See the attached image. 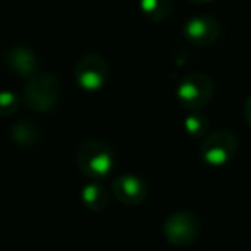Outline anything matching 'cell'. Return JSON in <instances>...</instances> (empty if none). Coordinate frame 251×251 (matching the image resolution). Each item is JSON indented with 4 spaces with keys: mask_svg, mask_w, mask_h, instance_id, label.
I'll return each mask as SVG.
<instances>
[{
    "mask_svg": "<svg viewBox=\"0 0 251 251\" xmlns=\"http://www.w3.org/2000/svg\"><path fill=\"white\" fill-rule=\"evenodd\" d=\"M24 102L29 109L48 113L56 108L60 100V82L50 72H36L29 77L23 91Z\"/></svg>",
    "mask_w": 251,
    "mask_h": 251,
    "instance_id": "obj_1",
    "label": "cell"
},
{
    "mask_svg": "<svg viewBox=\"0 0 251 251\" xmlns=\"http://www.w3.org/2000/svg\"><path fill=\"white\" fill-rule=\"evenodd\" d=\"M77 164L84 175L94 179L108 176L115 168V154L106 142L98 139L86 140L77 149Z\"/></svg>",
    "mask_w": 251,
    "mask_h": 251,
    "instance_id": "obj_2",
    "label": "cell"
},
{
    "mask_svg": "<svg viewBox=\"0 0 251 251\" xmlns=\"http://www.w3.org/2000/svg\"><path fill=\"white\" fill-rule=\"evenodd\" d=\"M214 80L205 72L195 70V72L186 74L179 80L176 98L183 108L193 111V109H200L205 104H208L214 98Z\"/></svg>",
    "mask_w": 251,
    "mask_h": 251,
    "instance_id": "obj_3",
    "label": "cell"
},
{
    "mask_svg": "<svg viewBox=\"0 0 251 251\" xmlns=\"http://www.w3.org/2000/svg\"><path fill=\"white\" fill-rule=\"evenodd\" d=\"M201 231L199 215L188 210L173 212L162 224V236L173 246H188L197 241Z\"/></svg>",
    "mask_w": 251,
    "mask_h": 251,
    "instance_id": "obj_4",
    "label": "cell"
},
{
    "mask_svg": "<svg viewBox=\"0 0 251 251\" xmlns=\"http://www.w3.org/2000/svg\"><path fill=\"white\" fill-rule=\"evenodd\" d=\"M238 152V139L229 130H215L208 133L200 146V155L208 166H224L232 161Z\"/></svg>",
    "mask_w": 251,
    "mask_h": 251,
    "instance_id": "obj_5",
    "label": "cell"
},
{
    "mask_svg": "<svg viewBox=\"0 0 251 251\" xmlns=\"http://www.w3.org/2000/svg\"><path fill=\"white\" fill-rule=\"evenodd\" d=\"M109 77V65L101 55H86L77 62L74 79L84 91H98Z\"/></svg>",
    "mask_w": 251,
    "mask_h": 251,
    "instance_id": "obj_6",
    "label": "cell"
},
{
    "mask_svg": "<svg viewBox=\"0 0 251 251\" xmlns=\"http://www.w3.org/2000/svg\"><path fill=\"white\" fill-rule=\"evenodd\" d=\"M183 36L195 47H210L221 36V24L207 14L190 17L183 26Z\"/></svg>",
    "mask_w": 251,
    "mask_h": 251,
    "instance_id": "obj_7",
    "label": "cell"
},
{
    "mask_svg": "<svg viewBox=\"0 0 251 251\" xmlns=\"http://www.w3.org/2000/svg\"><path fill=\"white\" fill-rule=\"evenodd\" d=\"M113 195L120 203L140 205L149 195L146 181L135 175H122L113 181Z\"/></svg>",
    "mask_w": 251,
    "mask_h": 251,
    "instance_id": "obj_8",
    "label": "cell"
},
{
    "mask_svg": "<svg viewBox=\"0 0 251 251\" xmlns=\"http://www.w3.org/2000/svg\"><path fill=\"white\" fill-rule=\"evenodd\" d=\"M7 65L21 77H33L38 72V56L27 47H12L5 55Z\"/></svg>",
    "mask_w": 251,
    "mask_h": 251,
    "instance_id": "obj_9",
    "label": "cell"
},
{
    "mask_svg": "<svg viewBox=\"0 0 251 251\" xmlns=\"http://www.w3.org/2000/svg\"><path fill=\"white\" fill-rule=\"evenodd\" d=\"M9 137L17 147L29 149L40 142V128L31 120H19L10 126Z\"/></svg>",
    "mask_w": 251,
    "mask_h": 251,
    "instance_id": "obj_10",
    "label": "cell"
},
{
    "mask_svg": "<svg viewBox=\"0 0 251 251\" xmlns=\"http://www.w3.org/2000/svg\"><path fill=\"white\" fill-rule=\"evenodd\" d=\"M80 197H82L84 205L93 212H101L109 201L108 190L101 183H87L80 192Z\"/></svg>",
    "mask_w": 251,
    "mask_h": 251,
    "instance_id": "obj_11",
    "label": "cell"
},
{
    "mask_svg": "<svg viewBox=\"0 0 251 251\" xmlns=\"http://www.w3.org/2000/svg\"><path fill=\"white\" fill-rule=\"evenodd\" d=\"M139 7L149 21L161 23L171 14L173 0H139Z\"/></svg>",
    "mask_w": 251,
    "mask_h": 251,
    "instance_id": "obj_12",
    "label": "cell"
},
{
    "mask_svg": "<svg viewBox=\"0 0 251 251\" xmlns=\"http://www.w3.org/2000/svg\"><path fill=\"white\" fill-rule=\"evenodd\" d=\"M208 118L200 113L199 109H193L186 115L183 126H185L186 133H188L192 139H205L208 135Z\"/></svg>",
    "mask_w": 251,
    "mask_h": 251,
    "instance_id": "obj_13",
    "label": "cell"
},
{
    "mask_svg": "<svg viewBox=\"0 0 251 251\" xmlns=\"http://www.w3.org/2000/svg\"><path fill=\"white\" fill-rule=\"evenodd\" d=\"M21 98L12 91H0V116L5 118L19 109Z\"/></svg>",
    "mask_w": 251,
    "mask_h": 251,
    "instance_id": "obj_14",
    "label": "cell"
},
{
    "mask_svg": "<svg viewBox=\"0 0 251 251\" xmlns=\"http://www.w3.org/2000/svg\"><path fill=\"white\" fill-rule=\"evenodd\" d=\"M245 118L248 122V125L251 126V96H248V100L245 102Z\"/></svg>",
    "mask_w": 251,
    "mask_h": 251,
    "instance_id": "obj_15",
    "label": "cell"
},
{
    "mask_svg": "<svg viewBox=\"0 0 251 251\" xmlns=\"http://www.w3.org/2000/svg\"><path fill=\"white\" fill-rule=\"evenodd\" d=\"M190 2H193V3H212V2H215V0H190Z\"/></svg>",
    "mask_w": 251,
    "mask_h": 251,
    "instance_id": "obj_16",
    "label": "cell"
}]
</instances>
